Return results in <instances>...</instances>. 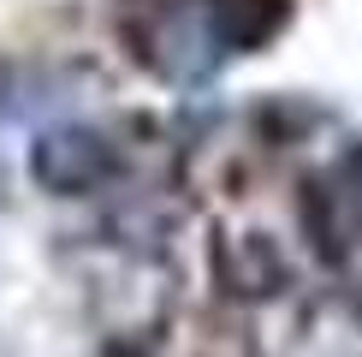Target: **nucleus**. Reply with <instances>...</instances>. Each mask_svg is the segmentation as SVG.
<instances>
[{
    "mask_svg": "<svg viewBox=\"0 0 362 357\" xmlns=\"http://www.w3.org/2000/svg\"><path fill=\"white\" fill-rule=\"evenodd\" d=\"M131 42L167 84H196L220 66L226 36L214 24V0H155L137 12Z\"/></svg>",
    "mask_w": 362,
    "mask_h": 357,
    "instance_id": "f257e3e1",
    "label": "nucleus"
},
{
    "mask_svg": "<svg viewBox=\"0 0 362 357\" xmlns=\"http://www.w3.org/2000/svg\"><path fill=\"white\" fill-rule=\"evenodd\" d=\"M119 173V149L95 125H54L30 143V178L54 197H83L101 191Z\"/></svg>",
    "mask_w": 362,
    "mask_h": 357,
    "instance_id": "f03ea898",
    "label": "nucleus"
},
{
    "mask_svg": "<svg viewBox=\"0 0 362 357\" xmlns=\"http://www.w3.org/2000/svg\"><path fill=\"white\" fill-rule=\"evenodd\" d=\"M309 232L315 250L327 256H351V244H362V185L351 178H327L309 197Z\"/></svg>",
    "mask_w": 362,
    "mask_h": 357,
    "instance_id": "7ed1b4c3",
    "label": "nucleus"
},
{
    "mask_svg": "<svg viewBox=\"0 0 362 357\" xmlns=\"http://www.w3.org/2000/svg\"><path fill=\"white\" fill-rule=\"evenodd\" d=\"M285 18V0H214V24L226 36V48H255L267 42Z\"/></svg>",
    "mask_w": 362,
    "mask_h": 357,
    "instance_id": "20e7f679",
    "label": "nucleus"
},
{
    "mask_svg": "<svg viewBox=\"0 0 362 357\" xmlns=\"http://www.w3.org/2000/svg\"><path fill=\"white\" fill-rule=\"evenodd\" d=\"M226 274H232V286L238 292H250V298H262V292H279L285 286V262H279V250L267 244V238H238L232 244V256H226Z\"/></svg>",
    "mask_w": 362,
    "mask_h": 357,
    "instance_id": "39448f33",
    "label": "nucleus"
},
{
    "mask_svg": "<svg viewBox=\"0 0 362 357\" xmlns=\"http://www.w3.org/2000/svg\"><path fill=\"white\" fill-rule=\"evenodd\" d=\"M101 357H137V351H131V346H107V351H101Z\"/></svg>",
    "mask_w": 362,
    "mask_h": 357,
    "instance_id": "423d86ee",
    "label": "nucleus"
},
{
    "mask_svg": "<svg viewBox=\"0 0 362 357\" xmlns=\"http://www.w3.org/2000/svg\"><path fill=\"white\" fill-rule=\"evenodd\" d=\"M356 316H362V292H356Z\"/></svg>",
    "mask_w": 362,
    "mask_h": 357,
    "instance_id": "0eeeda50",
    "label": "nucleus"
}]
</instances>
